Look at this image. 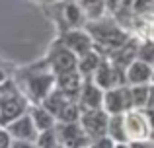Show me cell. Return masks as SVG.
Segmentation results:
<instances>
[{
    "label": "cell",
    "mask_w": 154,
    "mask_h": 148,
    "mask_svg": "<svg viewBox=\"0 0 154 148\" xmlns=\"http://www.w3.org/2000/svg\"><path fill=\"white\" fill-rule=\"evenodd\" d=\"M152 86H154V74H152Z\"/></svg>",
    "instance_id": "cell-34"
},
{
    "label": "cell",
    "mask_w": 154,
    "mask_h": 148,
    "mask_svg": "<svg viewBox=\"0 0 154 148\" xmlns=\"http://www.w3.org/2000/svg\"><path fill=\"white\" fill-rule=\"evenodd\" d=\"M37 146L39 148H57V146H59V137H57V131L55 129H49V131L39 133Z\"/></svg>",
    "instance_id": "cell-23"
},
{
    "label": "cell",
    "mask_w": 154,
    "mask_h": 148,
    "mask_svg": "<svg viewBox=\"0 0 154 148\" xmlns=\"http://www.w3.org/2000/svg\"><path fill=\"white\" fill-rule=\"evenodd\" d=\"M82 88H84V80H82L80 70H72V72L57 76V90H60L63 94H66L68 98L76 99V101H78Z\"/></svg>",
    "instance_id": "cell-15"
},
{
    "label": "cell",
    "mask_w": 154,
    "mask_h": 148,
    "mask_svg": "<svg viewBox=\"0 0 154 148\" xmlns=\"http://www.w3.org/2000/svg\"><path fill=\"white\" fill-rule=\"evenodd\" d=\"M102 61H103V55L100 53L98 49H92L90 53H86L84 57L78 59V70H80V74L86 76V78H90V76L96 72V68L102 65Z\"/></svg>",
    "instance_id": "cell-17"
},
{
    "label": "cell",
    "mask_w": 154,
    "mask_h": 148,
    "mask_svg": "<svg viewBox=\"0 0 154 148\" xmlns=\"http://www.w3.org/2000/svg\"><path fill=\"white\" fill-rule=\"evenodd\" d=\"M80 127L86 131V134L92 140H98L102 137H107V127H109V115L103 109H90L82 111L80 117Z\"/></svg>",
    "instance_id": "cell-8"
},
{
    "label": "cell",
    "mask_w": 154,
    "mask_h": 148,
    "mask_svg": "<svg viewBox=\"0 0 154 148\" xmlns=\"http://www.w3.org/2000/svg\"><path fill=\"white\" fill-rule=\"evenodd\" d=\"M26 88L33 105H41L43 99L57 88V74L55 72H31L26 78Z\"/></svg>",
    "instance_id": "cell-4"
},
{
    "label": "cell",
    "mask_w": 154,
    "mask_h": 148,
    "mask_svg": "<svg viewBox=\"0 0 154 148\" xmlns=\"http://www.w3.org/2000/svg\"><path fill=\"white\" fill-rule=\"evenodd\" d=\"M152 74H154V66L137 59V61L125 70L127 86H146V84H152Z\"/></svg>",
    "instance_id": "cell-14"
},
{
    "label": "cell",
    "mask_w": 154,
    "mask_h": 148,
    "mask_svg": "<svg viewBox=\"0 0 154 148\" xmlns=\"http://www.w3.org/2000/svg\"><path fill=\"white\" fill-rule=\"evenodd\" d=\"M90 148H117V142L109 137H102V138H98V140H92Z\"/></svg>",
    "instance_id": "cell-27"
},
{
    "label": "cell",
    "mask_w": 154,
    "mask_h": 148,
    "mask_svg": "<svg viewBox=\"0 0 154 148\" xmlns=\"http://www.w3.org/2000/svg\"><path fill=\"white\" fill-rule=\"evenodd\" d=\"M49 66L57 76L72 72V70H78V57L66 45L59 43V45L53 47V51L49 55Z\"/></svg>",
    "instance_id": "cell-9"
},
{
    "label": "cell",
    "mask_w": 154,
    "mask_h": 148,
    "mask_svg": "<svg viewBox=\"0 0 154 148\" xmlns=\"http://www.w3.org/2000/svg\"><path fill=\"white\" fill-rule=\"evenodd\" d=\"M4 82H8V74H6V70L2 68V62H0V84H4Z\"/></svg>",
    "instance_id": "cell-32"
},
{
    "label": "cell",
    "mask_w": 154,
    "mask_h": 148,
    "mask_svg": "<svg viewBox=\"0 0 154 148\" xmlns=\"http://www.w3.org/2000/svg\"><path fill=\"white\" fill-rule=\"evenodd\" d=\"M150 90L152 86H131V95H133V107L135 109H146L148 99H150Z\"/></svg>",
    "instance_id": "cell-20"
},
{
    "label": "cell",
    "mask_w": 154,
    "mask_h": 148,
    "mask_svg": "<svg viewBox=\"0 0 154 148\" xmlns=\"http://www.w3.org/2000/svg\"><path fill=\"white\" fill-rule=\"evenodd\" d=\"M10 148H39L37 142H29V140H12Z\"/></svg>",
    "instance_id": "cell-29"
},
{
    "label": "cell",
    "mask_w": 154,
    "mask_h": 148,
    "mask_svg": "<svg viewBox=\"0 0 154 148\" xmlns=\"http://www.w3.org/2000/svg\"><path fill=\"white\" fill-rule=\"evenodd\" d=\"M139 47H140V39L131 37L123 47H121V49H117L115 53L109 55V61H111L117 68H121L125 72V70H127L129 66L139 59Z\"/></svg>",
    "instance_id": "cell-12"
},
{
    "label": "cell",
    "mask_w": 154,
    "mask_h": 148,
    "mask_svg": "<svg viewBox=\"0 0 154 148\" xmlns=\"http://www.w3.org/2000/svg\"><path fill=\"white\" fill-rule=\"evenodd\" d=\"M125 121V134H127V142H140V140H150L152 133V123L150 115L146 109H129L123 113Z\"/></svg>",
    "instance_id": "cell-3"
},
{
    "label": "cell",
    "mask_w": 154,
    "mask_h": 148,
    "mask_svg": "<svg viewBox=\"0 0 154 148\" xmlns=\"http://www.w3.org/2000/svg\"><path fill=\"white\" fill-rule=\"evenodd\" d=\"M146 113L150 115V117H154V86L150 90V99H148V105H146Z\"/></svg>",
    "instance_id": "cell-31"
},
{
    "label": "cell",
    "mask_w": 154,
    "mask_h": 148,
    "mask_svg": "<svg viewBox=\"0 0 154 148\" xmlns=\"http://www.w3.org/2000/svg\"><path fill=\"white\" fill-rule=\"evenodd\" d=\"M129 4L133 6L131 0H107V10L111 12L117 20H121V16H123V12L129 8Z\"/></svg>",
    "instance_id": "cell-24"
},
{
    "label": "cell",
    "mask_w": 154,
    "mask_h": 148,
    "mask_svg": "<svg viewBox=\"0 0 154 148\" xmlns=\"http://www.w3.org/2000/svg\"><path fill=\"white\" fill-rule=\"evenodd\" d=\"M139 61L148 62V65L154 66V41L150 39H143L139 47Z\"/></svg>",
    "instance_id": "cell-22"
},
{
    "label": "cell",
    "mask_w": 154,
    "mask_h": 148,
    "mask_svg": "<svg viewBox=\"0 0 154 148\" xmlns=\"http://www.w3.org/2000/svg\"><path fill=\"white\" fill-rule=\"evenodd\" d=\"M55 131L59 137V144L64 148H90L92 144V138L80 127V123H59Z\"/></svg>",
    "instance_id": "cell-6"
},
{
    "label": "cell",
    "mask_w": 154,
    "mask_h": 148,
    "mask_svg": "<svg viewBox=\"0 0 154 148\" xmlns=\"http://www.w3.org/2000/svg\"><path fill=\"white\" fill-rule=\"evenodd\" d=\"M107 137L113 138L117 144H125L127 142V134H125V121L123 115H109V127H107Z\"/></svg>",
    "instance_id": "cell-19"
},
{
    "label": "cell",
    "mask_w": 154,
    "mask_h": 148,
    "mask_svg": "<svg viewBox=\"0 0 154 148\" xmlns=\"http://www.w3.org/2000/svg\"><path fill=\"white\" fill-rule=\"evenodd\" d=\"M133 109L131 86H119L103 94V111L107 115H123Z\"/></svg>",
    "instance_id": "cell-7"
},
{
    "label": "cell",
    "mask_w": 154,
    "mask_h": 148,
    "mask_svg": "<svg viewBox=\"0 0 154 148\" xmlns=\"http://www.w3.org/2000/svg\"><path fill=\"white\" fill-rule=\"evenodd\" d=\"M72 2H74V0H72Z\"/></svg>",
    "instance_id": "cell-36"
},
{
    "label": "cell",
    "mask_w": 154,
    "mask_h": 148,
    "mask_svg": "<svg viewBox=\"0 0 154 148\" xmlns=\"http://www.w3.org/2000/svg\"><path fill=\"white\" fill-rule=\"evenodd\" d=\"M133 10L135 14H148L154 12V0H133Z\"/></svg>",
    "instance_id": "cell-25"
},
{
    "label": "cell",
    "mask_w": 154,
    "mask_h": 148,
    "mask_svg": "<svg viewBox=\"0 0 154 148\" xmlns=\"http://www.w3.org/2000/svg\"><path fill=\"white\" fill-rule=\"evenodd\" d=\"M29 115H31V119H33V123H35V127H37L39 133L49 131V129H55V127H57V119L53 117L43 105L29 107Z\"/></svg>",
    "instance_id": "cell-16"
},
{
    "label": "cell",
    "mask_w": 154,
    "mask_h": 148,
    "mask_svg": "<svg viewBox=\"0 0 154 148\" xmlns=\"http://www.w3.org/2000/svg\"><path fill=\"white\" fill-rule=\"evenodd\" d=\"M86 31L90 33V37L94 39V45L100 53H115L117 49L125 45L129 41V33L113 20H92L86 26Z\"/></svg>",
    "instance_id": "cell-1"
},
{
    "label": "cell",
    "mask_w": 154,
    "mask_h": 148,
    "mask_svg": "<svg viewBox=\"0 0 154 148\" xmlns=\"http://www.w3.org/2000/svg\"><path fill=\"white\" fill-rule=\"evenodd\" d=\"M57 148H64V146H60V144H59V146H57Z\"/></svg>",
    "instance_id": "cell-35"
},
{
    "label": "cell",
    "mask_w": 154,
    "mask_h": 148,
    "mask_svg": "<svg viewBox=\"0 0 154 148\" xmlns=\"http://www.w3.org/2000/svg\"><path fill=\"white\" fill-rule=\"evenodd\" d=\"M6 131L10 133V137L14 138V140L37 142V138H39V131H37V127H35L33 119H31L29 111H27L26 115H22L20 119H16L14 123H10V125L6 127Z\"/></svg>",
    "instance_id": "cell-10"
},
{
    "label": "cell",
    "mask_w": 154,
    "mask_h": 148,
    "mask_svg": "<svg viewBox=\"0 0 154 148\" xmlns=\"http://www.w3.org/2000/svg\"><path fill=\"white\" fill-rule=\"evenodd\" d=\"M103 94L105 92L100 86H96L92 78L84 80V88L78 95V105L82 111L90 109H103Z\"/></svg>",
    "instance_id": "cell-11"
},
{
    "label": "cell",
    "mask_w": 154,
    "mask_h": 148,
    "mask_svg": "<svg viewBox=\"0 0 154 148\" xmlns=\"http://www.w3.org/2000/svg\"><path fill=\"white\" fill-rule=\"evenodd\" d=\"M84 18H86V14L82 12L80 4L70 2L66 8H64V20H66L70 26H80V23L84 22Z\"/></svg>",
    "instance_id": "cell-21"
},
{
    "label": "cell",
    "mask_w": 154,
    "mask_h": 148,
    "mask_svg": "<svg viewBox=\"0 0 154 148\" xmlns=\"http://www.w3.org/2000/svg\"><path fill=\"white\" fill-rule=\"evenodd\" d=\"M27 111H29V103L16 88V84L10 80L0 84V127L6 129L10 123L26 115Z\"/></svg>",
    "instance_id": "cell-2"
},
{
    "label": "cell",
    "mask_w": 154,
    "mask_h": 148,
    "mask_svg": "<svg viewBox=\"0 0 154 148\" xmlns=\"http://www.w3.org/2000/svg\"><path fill=\"white\" fill-rule=\"evenodd\" d=\"M78 4L90 22L103 18L105 8H107V0H78Z\"/></svg>",
    "instance_id": "cell-18"
},
{
    "label": "cell",
    "mask_w": 154,
    "mask_h": 148,
    "mask_svg": "<svg viewBox=\"0 0 154 148\" xmlns=\"http://www.w3.org/2000/svg\"><path fill=\"white\" fill-rule=\"evenodd\" d=\"M12 140H14V138L10 137V133H8L4 127H0V148H10Z\"/></svg>",
    "instance_id": "cell-28"
},
{
    "label": "cell",
    "mask_w": 154,
    "mask_h": 148,
    "mask_svg": "<svg viewBox=\"0 0 154 148\" xmlns=\"http://www.w3.org/2000/svg\"><path fill=\"white\" fill-rule=\"evenodd\" d=\"M117 148H131V146H129V142H125V144H117Z\"/></svg>",
    "instance_id": "cell-33"
},
{
    "label": "cell",
    "mask_w": 154,
    "mask_h": 148,
    "mask_svg": "<svg viewBox=\"0 0 154 148\" xmlns=\"http://www.w3.org/2000/svg\"><path fill=\"white\" fill-rule=\"evenodd\" d=\"M131 148H154L152 140H140V142H129Z\"/></svg>",
    "instance_id": "cell-30"
},
{
    "label": "cell",
    "mask_w": 154,
    "mask_h": 148,
    "mask_svg": "<svg viewBox=\"0 0 154 148\" xmlns=\"http://www.w3.org/2000/svg\"><path fill=\"white\" fill-rule=\"evenodd\" d=\"M139 35L144 39H150V41H154V18L148 20V22H144L143 26L139 27Z\"/></svg>",
    "instance_id": "cell-26"
},
{
    "label": "cell",
    "mask_w": 154,
    "mask_h": 148,
    "mask_svg": "<svg viewBox=\"0 0 154 148\" xmlns=\"http://www.w3.org/2000/svg\"><path fill=\"white\" fill-rule=\"evenodd\" d=\"M63 45H66L78 59L84 57L86 53H90L92 49H96L94 39L90 37V33H88V31H78V29L68 31V33L64 35V39H63Z\"/></svg>",
    "instance_id": "cell-13"
},
{
    "label": "cell",
    "mask_w": 154,
    "mask_h": 148,
    "mask_svg": "<svg viewBox=\"0 0 154 148\" xmlns=\"http://www.w3.org/2000/svg\"><path fill=\"white\" fill-rule=\"evenodd\" d=\"M94 80L96 86H100L103 92L113 90V88L119 86H127V78H125V72L121 68H117L109 59H103L102 65L96 68V72L90 76Z\"/></svg>",
    "instance_id": "cell-5"
}]
</instances>
